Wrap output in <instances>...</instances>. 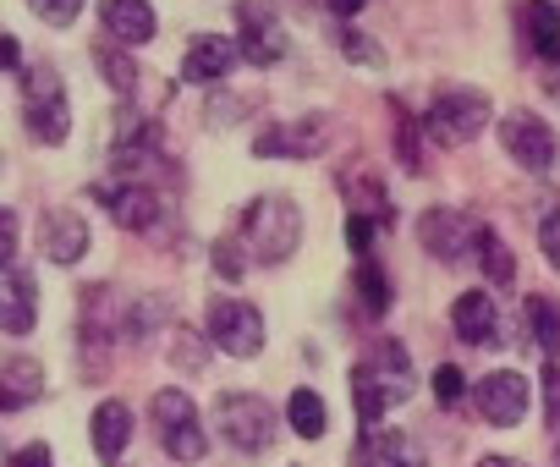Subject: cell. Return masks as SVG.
<instances>
[{"label":"cell","mask_w":560,"mask_h":467,"mask_svg":"<svg viewBox=\"0 0 560 467\" xmlns=\"http://www.w3.org/2000/svg\"><path fill=\"white\" fill-rule=\"evenodd\" d=\"M478 467H527V462H511V456H483Z\"/></svg>","instance_id":"cell-38"},{"label":"cell","mask_w":560,"mask_h":467,"mask_svg":"<svg viewBox=\"0 0 560 467\" xmlns=\"http://www.w3.org/2000/svg\"><path fill=\"white\" fill-rule=\"evenodd\" d=\"M472 254H478V265L489 270V281H494V287H511V276H516V265H511V254H505V243L494 237V231H489V225L478 231V248H472Z\"/></svg>","instance_id":"cell-25"},{"label":"cell","mask_w":560,"mask_h":467,"mask_svg":"<svg viewBox=\"0 0 560 467\" xmlns=\"http://www.w3.org/2000/svg\"><path fill=\"white\" fill-rule=\"evenodd\" d=\"M325 7H330L336 17H347V23H352V17H358V12L369 7V0H325Z\"/></svg>","instance_id":"cell-36"},{"label":"cell","mask_w":560,"mask_h":467,"mask_svg":"<svg viewBox=\"0 0 560 467\" xmlns=\"http://www.w3.org/2000/svg\"><path fill=\"white\" fill-rule=\"evenodd\" d=\"M516 28H522V45L544 61H555L560 50V12L549 0H516Z\"/></svg>","instance_id":"cell-20"},{"label":"cell","mask_w":560,"mask_h":467,"mask_svg":"<svg viewBox=\"0 0 560 467\" xmlns=\"http://www.w3.org/2000/svg\"><path fill=\"white\" fill-rule=\"evenodd\" d=\"M236 45H242V61L253 67L287 61V28H280V17L264 0H236Z\"/></svg>","instance_id":"cell-10"},{"label":"cell","mask_w":560,"mask_h":467,"mask_svg":"<svg viewBox=\"0 0 560 467\" xmlns=\"http://www.w3.org/2000/svg\"><path fill=\"white\" fill-rule=\"evenodd\" d=\"M127 440H132V407L127 401H100L94 407V451H100V462H121Z\"/></svg>","instance_id":"cell-22"},{"label":"cell","mask_w":560,"mask_h":467,"mask_svg":"<svg viewBox=\"0 0 560 467\" xmlns=\"http://www.w3.org/2000/svg\"><path fill=\"white\" fill-rule=\"evenodd\" d=\"M100 72H105V83H110L116 94H132V89H138V67H132L121 50H100Z\"/></svg>","instance_id":"cell-27"},{"label":"cell","mask_w":560,"mask_h":467,"mask_svg":"<svg viewBox=\"0 0 560 467\" xmlns=\"http://www.w3.org/2000/svg\"><path fill=\"white\" fill-rule=\"evenodd\" d=\"M242 237H225V243H214V276H225V281H242Z\"/></svg>","instance_id":"cell-31"},{"label":"cell","mask_w":560,"mask_h":467,"mask_svg":"<svg viewBox=\"0 0 560 467\" xmlns=\"http://www.w3.org/2000/svg\"><path fill=\"white\" fill-rule=\"evenodd\" d=\"M23 121L39 143H67L72 132V105H67V89H61V72L56 67H28L23 72Z\"/></svg>","instance_id":"cell-3"},{"label":"cell","mask_w":560,"mask_h":467,"mask_svg":"<svg viewBox=\"0 0 560 467\" xmlns=\"http://www.w3.org/2000/svg\"><path fill=\"white\" fill-rule=\"evenodd\" d=\"M0 325H7V336L34 330V276L23 265H7V276H0Z\"/></svg>","instance_id":"cell-19"},{"label":"cell","mask_w":560,"mask_h":467,"mask_svg":"<svg viewBox=\"0 0 560 467\" xmlns=\"http://www.w3.org/2000/svg\"><path fill=\"white\" fill-rule=\"evenodd\" d=\"M325 121L319 116H298V121H275V127H264L258 138H253V154L258 160H308V154H319L325 149Z\"/></svg>","instance_id":"cell-11"},{"label":"cell","mask_w":560,"mask_h":467,"mask_svg":"<svg viewBox=\"0 0 560 467\" xmlns=\"http://www.w3.org/2000/svg\"><path fill=\"white\" fill-rule=\"evenodd\" d=\"M39 243H45V259L50 265H78L89 254V220L78 209H50L39 220Z\"/></svg>","instance_id":"cell-14"},{"label":"cell","mask_w":560,"mask_h":467,"mask_svg":"<svg viewBox=\"0 0 560 467\" xmlns=\"http://www.w3.org/2000/svg\"><path fill=\"white\" fill-rule=\"evenodd\" d=\"M462 390H467L462 369H456V363H440V369H434V401H440V407H456Z\"/></svg>","instance_id":"cell-29"},{"label":"cell","mask_w":560,"mask_h":467,"mask_svg":"<svg viewBox=\"0 0 560 467\" xmlns=\"http://www.w3.org/2000/svg\"><path fill=\"white\" fill-rule=\"evenodd\" d=\"M549 94H555V100H560V67H555V72H549Z\"/></svg>","instance_id":"cell-39"},{"label":"cell","mask_w":560,"mask_h":467,"mask_svg":"<svg viewBox=\"0 0 560 467\" xmlns=\"http://www.w3.org/2000/svg\"><path fill=\"white\" fill-rule=\"evenodd\" d=\"M544 396H549L544 412H549V423L560 429V369H555V363H544Z\"/></svg>","instance_id":"cell-34"},{"label":"cell","mask_w":560,"mask_h":467,"mask_svg":"<svg viewBox=\"0 0 560 467\" xmlns=\"http://www.w3.org/2000/svg\"><path fill=\"white\" fill-rule=\"evenodd\" d=\"M154 423H160V445L176 456V462H203L209 440L198 429V407L187 390H160L154 396Z\"/></svg>","instance_id":"cell-7"},{"label":"cell","mask_w":560,"mask_h":467,"mask_svg":"<svg viewBox=\"0 0 560 467\" xmlns=\"http://www.w3.org/2000/svg\"><path fill=\"white\" fill-rule=\"evenodd\" d=\"M555 462H560V451H555Z\"/></svg>","instance_id":"cell-40"},{"label":"cell","mask_w":560,"mask_h":467,"mask_svg":"<svg viewBox=\"0 0 560 467\" xmlns=\"http://www.w3.org/2000/svg\"><path fill=\"white\" fill-rule=\"evenodd\" d=\"M7 467H56V456H50V445H23Z\"/></svg>","instance_id":"cell-35"},{"label":"cell","mask_w":560,"mask_h":467,"mask_svg":"<svg viewBox=\"0 0 560 467\" xmlns=\"http://www.w3.org/2000/svg\"><path fill=\"white\" fill-rule=\"evenodd\" d=\"M522 319H527V330H533V341L555 358L560 352V308L549 303V297H527V308H522Z\"/></svg>","instance_id":"cell-24"},{"label":"cell","mask_w":560,"mask_h":467,"mask_svg":"<svg viewBox=\"0 0 560 467\" xmlns=\"http://www.w3.org/2000/svg\"><path fill=\"white\" fill-rule=\"evenodd\" d=\"M94 198L116 214V225H127V231H149L154 220H160V198L143 187V182H105V187H94Z\"/></svg>","instance_id":"cell-15"},{"label":"cell","mask_w":560,"mask_h":467,"mask_svg":"<svg viewBox=\"0 0 560 467\" xmlns=\"http://www.w3.org/2000/svg\"><path fill=\"white\" fill-rule=\"evenodd\" d=\"M358 297H363V308H369L374 319L390 308V287H385V270H380L374 259H363V265H358Z\"/></svg>","instance_id":"cell-26"},{"label":"cell","mask_w":560,"mask_h":467,"mask_svg":"<svg viewBox=\"0 0 560 467\" xmlns=\"http://www.w3.org/2000/svg\"><path fill=\"white\" fill-rule=\"evenodd\" d=\"M341 50H347V61H363V67H380V61H385V56H380V45H374V39H363V34H352V28L341 34Z\"/></svg>","instance_id":"cell-32"},{"label":"cell","mask_w":560,"mask_h":467,"mask_svg":"<svg viewBox=\"0 0 560 467\" xmlns=\"http://www.w3.org/2000/svg\"><path fill=\"white\" fill-rule=\"evenodd\" d=\"M264 314L242 297H214L209 303V341L225 352V358H258L264 352Z\"/></svg>","instance_id":"cell-6"},{"label":"cell","mask_w":560,"mask_h":467,"mask_svg":"<svg viewBox=\"0 0 560 467\" xmlns=\"http://www.w3.org/2000/svg\"><path fill=\"white\" fill-rule=\"evenodd\" d=\"M347 385H352V401H358V423H363V429H380V418H385L396 401L412 396V358H407V347H401V341H380V347L347 374Z\"/></svg>","instance_id":"cell-1"},{"label":"cell","mask_w":560,"mask_h":467,"mask_svg":"<svg viewBox=\"0 0 560 467\" xmlns=\"http://www.w3.org/2000/svg\"><path fill=\"white\" fill-rule=\"evenodd\" d=\"M34 396H45V369L23 352H12L7 363H0V407L7 412H23Z\"/></svg>","instance_id":"cell-21"},{"label":"cell","mask_w":560,"mask_h":467,"mask_svg":"<svg viewBox=\"0 0 560 467\" xmlns=\"http://www.w3.org/2000/svg\"><path fill=\"white\" fill-rule=\"evenodd\" d=\"M100 23H105V34L121 39V45H149L154 28H160L149 0H100Z\"/></svg>","instance_id":"cell-18"},{"label":"cell","mask_w":560,"mask_h":467,"mask_svg":"<svg viewBox=\"0 0 560 467\" xmlns=\"http://www.w3.org/2000/svg\"><path fill=\"white\" fill-rule=\"evenodd\" d=\"M489 116H494V105H489L483 89H445V94H434L423 127H429L434 143L456 149V143H472V138L489 127Z\"/></svg>","instance_id":"cell-4"},{"label":"cell","mask_w":560,"mask_h":467,"mask_svg":"<svg viewBox=\"0 0 560 467\" xmlns=\"http://www.w3.org/2000/svg\"><path fill=\"white\" fill-rule=\"evenodd\" d=\"M396 149H401V165L407 171H418L423 160H418V127H412V116L396 105Z\"/></svg>","instance_id":"cell-30"},{"label":"cell","mask_w":560,"mask_h":467,"mask_svg":"<svg viewBox=\"0 0 560 467\" xmlns=\"http://www.w3.org/2000/svg\"><path fill=\"white\" fill-rule=\"evenodd\" d=\"M0 56H7V72H23V45H18V39L0 45Z\"/></svg>","instance_id":"cell-37"},{"label":"cell","mask_w":560,"mask_h":467,"mask_svg":"<svg viewBox=\"0 0 560 467\" xmlns=\"http://www.w3.org/2000/svg\"><path fill=\"white\" fill-rule=\"evenodd\" d=\"M214 423H220V440L236 445L242 456H258V451L275 445V412H269V401L253 396V390H225V396L214 401Z\"/></svg>","instance_id":"cell-5"},{"label":"cell","mask_w":560,"mask_h":467,"mask_svg":"<svg viewBox=\"0 0 560 467\" xmlns=\"http://www.w3.org/2000/svg\"><path fill=\"white\" fill-rule=\"evenodd\" d=\"M358 467H429V456L407 429H369L363 451H358Z\"/></svg>","instance_id":"cell-16"},{"label":"cell","mask_w":560,"mask_h":467,"mask_svg":"<svg viewBox=\"0 0 560 467\" xmlns=\"http://www.w3.org/2000/svg\"><path fill=\"white\" fill-rule=\"evenodd\" d=\"M538 248H544V259L560 270V209L544 214V225H538Z\"/></svg>","instance_id":"cell-33"},{"label":"cell","mask_w":560,"mask_h":467,"mask_svg":"<svg viewBox=\"0 0 560 467\" xmlns=\"http://www.w3.org/2000/svg\"><path fill=\"white\" fill-rule=\"evenodd\" d=\"M500 143H505V154H511L527 176H544V171L555 165V154H560L549 121L533 116V110H511V116L500 121Z\"/></svg>","instance_id":"cell-8"},{"label":"cell","mask_w":560,"mask_h":467,"mask_svg":"<svg viewBox=\"0 0 560 467\" xmlns=\"http://www.w3.org/2000/svg\"><path fill=\"white\" fill-rule=\"evenodd\" d=\"M478 231L483 225H472L462 209H423V220H418V243H423V254H434V259H462L467 248H478Z\"/></svg>","instance_id":"cell-12"},{"label":"cell","mask_w":560,"mask_h":467,"mask_svg":"<svg viewBox=\"0 0 560 467\" xmlns=\"http://www.w3.org/2000/svg\"><path fill=\"white\" fill-rule=\"evenodd\" d=\"M242 243L258 265H287L303 243V209L287 192H264L242 214Z\"/></svg>","instance_id":"cell-2"},{"label":"cell","mask_w":560,"mask_h":467,"mask_svg":"<svg viewBox=\"0 0 560 467\" xmlns=\"http://www.w3.org/2000/svg\"><path fill=\"white\" fill-rule=\"evenodd\" d=\"M287 423H292V434H303V440H325V429H330L325 396H319V390H292V401H287Z\"/></svg>","instance_id":"cell-23"},{"label":"cell","mask_w":560,"mask_h":467,"mask_svg":"<svg viewBox=\"0 0 560 467\" xmlns=\"http://www.w3.org/2000/svg\"><path fill=\"white\" fill-rule=\"evenodd\" d=\"M451 330L467 341V347H494L500 341V308L483 297V292H462L451 303Z\"/></svg>","instance_id":"cell-17"},{"label":"cell","mask_w":560,"mask_h":467,"mask_svg":"<svg viewBox=\"0 0 560 467\" xmlns=\"http://www.w3.org/2000/svg\"><path fill=\"white\" fill-rule=\"evenodd\" d=\"M472 401H478L483 423L516 429V423L527 418V407H533V385H527V374H516V369H494V374H483V380L472 385Z\"/></svg>","instance_id":"cell-9"},{"label":"cell","mask_w":560,"mask_h":467,"mask_svg":"<svg viewBox=\"0 0 560 467\" xmlns=\"http://www.w3.org/2000/svg\"><path fill=\"white\" fill-rule=\"evenodd\" d=\"M242 61V45L236 39H220V34H198L182 56V83H225Z\"/></svg>","instance_id":"cell-13"},{"label":"cell","mask_w":560,"mask_h":467,"mask_svg":"<svg viewBox=\"0 0 560 467\" xmlns=\"http://www.w3.org/2000/svg\"><path fill=\"white\" fill-rule=\"evenodd\" d=\"M28 7H34V17H45L50 28H72L78 12H83V0H28Z\"/></svg>","instance_id":"cell-28"}]
</instances>
